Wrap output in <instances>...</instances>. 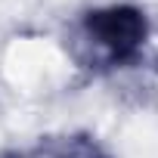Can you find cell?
I'll use <instances>...</instances> for the list:
<instances>
[{"label": "cell", "mask_w": 158, "mask_h": 158, "mask_svg": "<svg viewBox=\"0 0 158 158\" xmlns=\"http://www.w3.org/2000/svg\"><path fill=\"white\" fill-rule=\"evenodd\" d=\"M149 40V19L139 6L112 3L84 13L74 31V53L87 68L112 71L139 59Z\"/></svg>", "instance_id": "6da1fadb"}, {"label": "cell", "mask_w": 158, "mask_h": 158, "mask_svg": "<svg viewBox=\"0 0 158 158\" xmlns=\"http://www.w3.org/2000/svg\"><path fill=\"white\" fill-rule=\"evenodd\" d=\"M25 158H112L93 136L87 133H74V136H62V139H50L44 146H37L31 155Z\"/></svg>", "instance_id": "7a4b0ae2"}]
</instances>
